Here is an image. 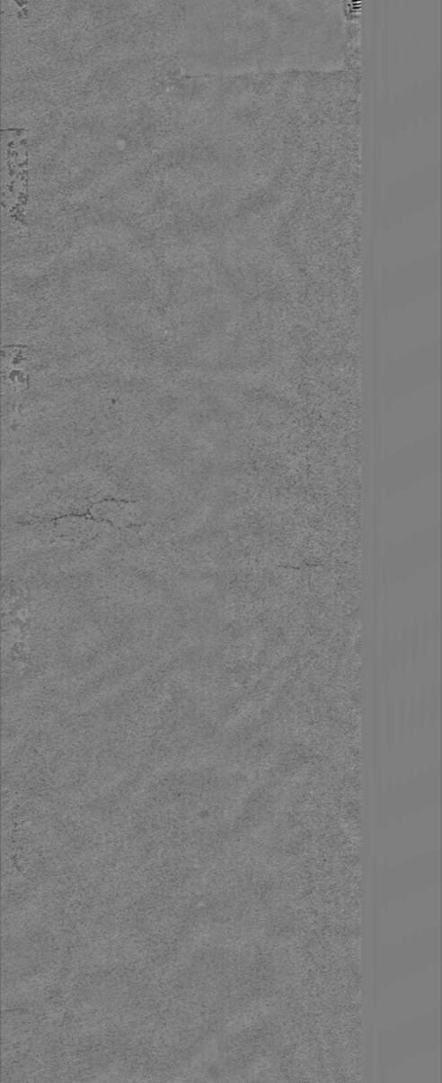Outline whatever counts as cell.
<instances>
[{
  "label": "cell",
  "mask_w": 442,
  "mask_h": 1083,
  "mask_svg": "<svg viewBox=\"0 0 442 1083\" xmlns=\"http://www.w3.org/2000/svg\"><path fill=\"white\" fill-rule=\"evenodd\" d=\"M93 514L94 518L117 526V528L137 524L143 516L139 504L122 501H107L96 505L93 510Z\"/></svg>",
  "instance_id": "6da1fadb"
}]
</instances>
